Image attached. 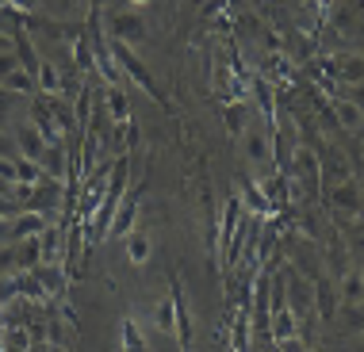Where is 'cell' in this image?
<instances>
[{"instance_id":"obj_1","label":"cell","mask_w":364,"mask_h":352,"mask_svg":"<svg viewBox=\"0 0 364 352\" xmlns=\"http://www.w3.org/2000/svg\"><path fill=\"white\" fill-rule=\"evenodd\" d=\"M107 46H112L115 62H119L123 70H127V77H131V81L139 84V88H142L146 96H154V100H161V92H157V88H154V77L146 73V65L139 62V54H134L131 46H127V43H119V38H112V43H107Z\"/></svg>"},{"instance_id":"obj_2","label":"cell","mask_w":364,"mask_h":352,"mask_svg":"<svg viewBox=\"0 0 364 352\" xmlns=\"http://www.w3.org/2000/svg\"><path fill=\"white\" fill-rule=\"evenodd\" d=\"M123 188H127V161H115L112 165V188H107V199H104V207L96 211V233L112 230V214H115V203H119Z\"/></svg>"},{"instance_id":"obj_19","label":"cell","mask_w":364,"mask_h":352,"mask_svg":"<svg viewBox=\"0 0 364 352\" xmlns=\"http://www.w3.org/2000/svg\"><path fill=\"white\" fill-rule=\"evenodd\" d=\"M245 126H250V123H245V104H230V107H226V131H230L234 138H242Z\"/></svg>"},{"instance_id":"obj_24","label":"cell","mask_w":364,"mask_h":352,"mask_svg":"<svg viewBox=\"0 0 364 352\" xmlns=\"http://www.w3.org/2000/svg\"><path fill=\"white\" fill-rule=\"evenodd\" d=\"M242 192H245V199H250V207H253V211H257V214H269V211H272V203H269V199H264V195H261L257 188H253V184H250V180H245V184H242Z\"/></svg>"},{"instance_id":"obj_23","label":"cell","mask_w":364,"mask_h":352,"mask_svg":"<svg viewBox=\"0 0 364 352\" xmlns=\"http://www.w3.org/2000/svg\"><path fill=\"white\" fill-rule=\"evenodd\" d=\"M245 341H250V314H242L234 318V352H245Z\"/></svg>"},{"instance_id":"obj_29","label":"cell","mask_w":364,"mask_h":352,"mask_svg":"<svg viewBox=\"0 0 364 352\" xmlns=\"http://www.w3.org/2000/svg\"><path fill=\"white\" fill-rule=\"evenodd\" d=\"M16 184V161H0V195Z\"/></svg>"},{"instance_id":"obj_9","label":"cell","mask_w":364,"mask_h":352,"mask_svg":"<svg viewBox=\"0 0 364 352\" xmlns=\"http://www.w3.org/2000/svg\"><path fill=\"white\" fill-rule=\"evenodd\" d=\"M242 142H245V158L250 161H269V134L257 131V126H245V134H242Z\"/></svg>"},{"instance_id":"obj_4","label":"cell","mask_w":364,"mask_h":352,"mask_svg":"<svg viewBox=\"0 0 364 352\" xmlns=\"http://www.w3.org/2000/svg\"><path fill=\"white\" fill-rule=\"evenodd\" d=\"M314 310H318L322 326H330V321L338 318V291H333V283L326 276L314 280Z\"/></svg>"},{"instance_id":"obj_10","label":"cell","mask_w":364,"mask_h":352,"mask_svg":"<svg viewBox=\"0 0 364 352\" xmlns=\"http://www.w3.org/2000/svg\"><path fill=\"white\" fill-rule=\"evenodd\" d=\"M295 310L284 302V307H272V341H288V337H295Z\"/></svg>"},{"instance_id":"obj_31","label":"cell","mask_w":364,"mask_h":352,"mask_svg":"<svg viewBox=\"0 0 364 352\" xmlns=\"http://www.w3.org/2000/svg\"><path fill=\"white\" fill-rule=\"evenodd\" d=\"M19 211H23V207H19V203H8L4 195H0V219H16Z\"/></svg>"},{"instance_id":"obj_16","label":"cell","mask_w":364,"mask_h":352,"mask_svg":"<svg viewBox=\"0 0 364 352\" xmlns=\"http://www.w3.org/2000/svg\"><path fill=\"white\" fill-rule=\"evenodd\" d=\"M38 180H43V165L19 158V161H16V184H31V188H35Z\"/></svg>"},{"instance_id":"obj_12","label":"cell","mask_w":364,"mask_h":352,"mask_svg":"<svg viewBox=\"0 0 364 352\" xmlns=\"http://www.w3.org/2000/svg\"><path fill=\"white\" fill-rule=\"evenodd\" d=\"M31 272H35V280L43 283V291H46V295H58V291L65 287L62 272H58L54 264H38V268H31Z\"/></svg>"},{"instance_id":"obj_33","label":"cell","mask_w":364,"mask_h":352,"mask_svg":"<svg viewBox=\"0 0 364 352\" xmlns=\"http://www.w3.org/2000/svg\"><path fill=\"white\" fill-rule=\"evenodd\" d=\"M46 352H65L62 345H54V341H50V345H46Z\"/></svg>"},{"instance_id":"obj_13","label":"cell","mask_w":364,"mask_h":352,"mask_svg":"<svg viewBox=\"0 0 364 352\" xmlns=\"http://www.w3.org/2000/svg\"><path fill=\"white\" fill-rule=\"evenodd\" d=\"M295 165H299V180L307 184L311 192H318V161H314V153H307V150H299L295 153Z\"/></svg>"},{"instance_id":"obj_34","label":"cell","mask_w":364,"mask_h":352,"mask_svg":"<svg viewBox=\"0 0 364 352\" xmlns=\"http://www.w3.org/2000/svg\"><path fill=\"white\" fill-rule=\"evenodd\" d=\"M19 4H35V0H19Z\"/></svg>"},{"instance_id":"obj_25","label":"cell","mask_w":364,"mask_h":352,"mask_svg":"<svg viewBox=\"0 0 364 352\" xmlns=\"http://www.w3.org/2000/svg\"><path fill=\"white\" fill-rule=\"evenodd\" d=\"M134 214H139V207H134V203H127V207H123L119 214H115V222H112V233H127V230H131Z\"/></svg>"},{"instance_id":"obj_30","label":"cell","mask_w":364,"mask_h":352,"mask_svg":"<svg viewBox=\"0 0 364 352\" xmlns=\"http://www.w3.org/2000/svg\"><path fill=\"white\" fill-rule=\"evenodd\" d=\"M277 352H307V345L299 337H288V341H277Z\"/></svg>"},{"instance_id":"obj_17","label":"cell","mask_w":364,"mask_h":352,"mask_svg":"<svg viewBox=\"0 0 364 352\" xmlns=\"http://www.w3.org/2000/svg\"><path fill=\"white\" fill-rule=\"evenodd\" d=\"M38 88H43L46 96H58V92H62V77H58V70H54L50 62L38 65Z\"/></svg>"},{"instance_id":"obj_27","label":"cell","mask_w":364,"mask_h":352,"mask_svg":"<svg viewBox=\"0 0 364 352\" xmlns=\"http://www.w3.org/2000/svg\"><path fill=\"white\" fill-rule=\"evenodd\" d=\"M338 115H341V123H346L349 131H357V126H360V111H357V107H353L349 100L338 104Z\"/></svg>"},{"instance_id":"obj_5","label":"cell","mask_w":364,"mask_h":352,"mask_svg":"<svg viewBox=\"0 0 364 352\" xmlns=\"http://www.w3.org/2000/svg\"><path fill=\"white\" fill-rule=\"evenodd\" d=\"M112 31H115V38H119V43H142L146 38V27H142V19L134 16V12H119L112 19Z\"/></svg>"},{"instance_id":"obj_28","label":"cell","mask_w":364,"mask_h":352,"mask_svg":"<svg viewBox=\"0 0 364 352\" xmlns=\"http://www.w3.org/2000/svg\"><path fill=\"white\" fill-rule=\"evenodd\" d=\"M16 70H23V65H19V57L16 54H0V84H4Z\"/></svg>"},{"instance_id":"obj_6","label":"cell","mask_w":364,"mask_h":352,"mask_svg":"<svg viewBox=\"0 0 364 352\" xmlns=\"http://www.w3.org/2000/svg\"><path fill=\"white\" fill-rule=\"evenodd\" d=\"M38 233H46V214H38L31 207H23L16 214V222H12V238H38Z\"/></svg>"},{"instance_id":"obj_7","label":"cell","mask_w":364,"mask_h":352,"mask_svg":"<svg viewBox=\"0 0 364 352\" xmlns=\"http://www.w3.org/2000/svg\"><path fill=\"white\" fill-rule=\"evenodd\" d=\"M173 310H176V337H181V345H188L192 341V314H188V302H184L181 283H173Z\"/></svg>"},{"instance_id":"obj_3","label":"cell","mask_w":364,"mask_h":352,"mask_svg":"<svg viewBox=\"0 0 364 352\" xmlns=\"http://www.w3.org/2000/svg\"><path fill=\"white\" fill-rule=\"evenodd\" d=\"M16 142H19V158H27V161H38L43 165V158H46V138L38 134V126L35 123H19L16 126Z\"/></svg>"},{"instance_id":"obj_18","label":"cell","mask_w":364,"mask_h":352,"mask_svg":"<svg viewBox=\"0 0 364 352\" xmlns=\"http://www.w3.org/2000/svg\"><path fill=\"white\" fill-rule=\"evenodd\" d=\"M333 203L346 211H360V195H357V184L353 180H341V188L333 192Z\"/></svg>"},{"instance_id":"obj_14","label":"cell","mask_w":364,"mask_h":352,"mask_svg":"<svg viewBox=\"0 0 364 352\" xmlns=\"http://www.w3.org/2000/svg\"><path fill=\"white\" fill-rule=\"evenodd\" d=\"M341 299H346V307H357V302L364 299V276H360V272L341 276Z\"/></svg>"},{"instance_id":"obj_20","label":"cell","mask_w":364,"mask_h":352,"mask_svg":"<svg viewBox=\"0 0 364 352\" xmlns=\"http://www.w3.org/2000/svg\"><path fill=\"white\" fill-rule=\"evenodd\" d=\"M123 352H146V341H142L139 326H134L131 318L123 321Z\"/></svg>"},{"instance_id":"obj_35","label":"cell","mask_w":364,"mask_h":352,"mask_svg":"<svg viewBox=\"0 0 364 352\" xmlns=\"http://www.w3.org/2000/svg\"><path fill=\"white\" fill-rule=\"evenodd\" d=\"M131 4H146V0H131Z\"/></svg>"},{"instance_id":"obj_22","label":"cell","mask_w":364,"mask_h":352,"mask_svg":"<svg viewBox=\"0 0 364 352\" xmlns=\"http://www.w3.org/2000/svg\"><path fill=\"white\" fill-rule=\"evenodd\" d=\"M43 169L50 172V176H62V169H65V153H62V145H50V150H46Z\"/></svg>"},{"instance_id":"obj_8","label":"cell","mask_w":364,"mask_h":352,"mask_svg":"<svg viewBox=\"0 0 364 352\" xmlns=\"http://www.w3.org/2000/svg\"><path fill=\"white\" fill-rule=\"evenodd\" d=\"M333 77H338V84H360L364 81V62L357 54H346L333 62Z\"/></svg>"},{"instance_id":"obj_26","label":"cell","mask_w":364,"mask_h":352,"mask_svg":"<svg viewBox=\"0 0 364 352\" xmlns=\"http://www.w3.org/2000/svg\"><path fill=\"white\" fill-rule=\"evenodd\" d=\"M157 326L169 329V334H176V310H173V299L161 302V310H157Z\"/></svg>"},{"instance_id":"obj_15","label":"cell","mask_w":364,"mask_h":352,"mask_svg":"<svg viewBox=\"0 0 364 352\" xmlns=\"http://www.w3.org/2000/svg\"><path fill=\"white\" fill-rule=\"evenodd\" d=\"M104 100H107V111H112V119H115V123H127V115H131V104H127L123 88H115V84H112Z\"/></svg>"},{"instance_id":"obj_32","label":"cell","mask_w":364,"mask_h":352,"mask_svg":"<svg viewBox=\"0 0 364 352\" xmlns=\"http://www.w3.org/2000/svg\"><path fill=\"white\" fill-rule=\"evenodd\" d=\"M4 238H12V226H8L4 219H0V241H4Z\"/></svg>"},{"instance_id":"obj_21","label":"cell","mask_w":364,"mask_h":352,"mask_svg":"<svg viewBox=\"0 0 364 352\" xmlns=\"http://www.w3.org/2000/svg\"><path fill=\"white\" fill-rule=\"evenodd\" d=\"M238 199H226V214H223V241H234V230H238Z\"/></svg>"},{"instance_id":"obj_11","label":"cell","mask_w":364,"mask_h":352,"mask_svg":"<svg viewBox=\"0 0 364 352\" xmlns=\"http://www.w3.org/2000/svg\"><path fill=\"white\" fill-rule=\"evenodd\" d=\"M127 257H131V264L139 268V264L150 260V238H146L142 230H134V233H127Z\"/></svg>"}]
</instances>
